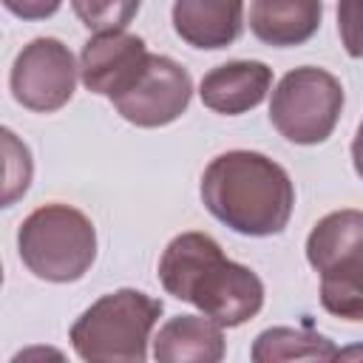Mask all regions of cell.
<instances>
[{"label": "cell", "instance_id": "6da1fadb", "mask_svg": "<svg viewBox=\"0 0 363 363\" xmlns=\"http://www.w3.org/2000/svg\"><path fill=\"white\" fill-rule=\"evenodd\" d=\"M159 281L167 295L193 303L224 329L247 323L264 306L261 278L250 267L230 261L213 235L196 230L176 235L164 247Z\"/></svg>", "mask_w": 363, "mask_h": 363}, {"label": "cell", "instance_id": "7a4b0ae2", "mask_svg": "<svg viewBox=\"0 0 363 363\" xmlns=\"http://www.w3.org/2000/svg\"><path fill=\"white\" fill-rule=\"evenodd\" d=\"M204 207L230 230L252 238L278 235L295 207L289 173L264 153L227 150L201 173Z\"/></svg>", "mask_w": 363, "mask_h": 363}, {"label": "cell", "instance_id": "3957f363", "mask_svg": "<svg viewBox=\"0 0 363 363\" xmlns=\"http://www.w3.org/2000/svg\"><path fill=\"white\" fill-rule=\"evenodd\" d=\"M17 252L26 269L40 281H79L96 258L94 221L71 204H43L23 218Z\"/></svg>", "mask_w": 363, "mask_h": 363}, {"label": "cell", "instance_id": "277c9868", "mask_svg": "<svg viewBox=\"0 0 363 363\" xmlns=\"http://www.w3.org/2000/svg\"><path fill=\"white\" fill-rule=\"evenodd\" d=\"M162 301L142 289H116L94 301L71 326V346L82 360H147V343Z\"/></svg>", "mask_w": 363, "mask_h": 363}, {"label": "cell", "instance_id": "5b68a950", "mask_svg": "<svg viewBox=\"0 0 363 363\" xmlns=\"http://www.w3.org/2000/svg\"><path fill=\"white\" fill-rule=\"evenodd\" d=\"M306 261L320 275V306L343 320H363V210L323 216L306 238Z\"/></svg>", "mask_w": 363, "mask_h": 363}, {"label": "cell", "instance_id": "8992f818", "mask_svg": "<svg viewBox=\"0 0 363 363\" xmlns=\"http://www.w3.org/2000/svg\"><path fill=\"white\" fill-rule=\"evenodd\" d=\"M343 111V85L335 74L301 65L281 77L269 99L272 128L295 145H320L332 136Z\"/></svg>", "mask_w": 363, "mask_h": 363}, {"label": "cell", "instance_id": "52a82bcc", "mask_svg": "<svg viewBox=\"0 0 363 363\" xmlns=\"http://www.w3.org/2000/svg\"><path fill=\"white\" fill-rule=\"evenodd\" d=\"M77 74L79 65L65 43L57 37H37L14 57L9 77L11 96L34 113H54L71 102Z\"/></svg>", "mask_w": 363, "mask_h": 363}, {"label": "cell", "instance_id": "ba28073f", "mask_svg": "<svg viewBox=\"0 0 363 363\" xmlns=\"http://www.w3.org/2000/svg\"><path fill=\"white\" fill-rule=\"evenodd\" d=\"M193 96V79L187 68L164 54H150L139 79L113 102L116 113L136 128H162L176 122Z\"/></svg>", "mask_w": 363, "mask_h": 363}, {"label": "cell", "instance_id": "9c48e42d", "mask_svg": "<svg viewBox=\"0 0 363 363\" xmlns=\"http://www.w3.org/2000/svg\"><path fill=\"white\" fill-rule=\"evenodd\" d=\"M150 51L130 31H99L79 51V79L91 94L116 99L145 71Z\"/></svg>", "mask_w": 363, "mask_h": 363}, {"label": "cell", "instance_id": "30bf717a", "mask_svg": "<svg viewBox=\"0 0 363 363\" xmlns=\"http://www.w3.org/2000/svg\"><path fill=\"white\" fill-rule=\"evenodd\" d=\"M272 88V68L258 60H233L207 71L199 82L201 102L224 116H238L264 102Z\"/></svg>", "mask_w": 363, "mask_h": 363}, {"label": "cell", "instance_id": "8fae6325", "mask_svg": "<svg viewBox=\"0 0 363 363\" xmlns=\"http://www.w3.org/2000/svg\"><path fill=\"white\" fill-rule=\"evenodd\" d=\"M173 31L201 51L227 48L244 31V0H176Z\"/></svg>", "mask_w": 363, "mask_h": 363}, {"label": "cell", "instance_id": "7c38bea8", "mask_svg": "<svg viewBox=\"0 0 363 363\" xmlns=\"http://www.w3.org/2000/svg\"><path fill=\"white\" fill-rule=\"evenodd\" d=\"M224 352V326L207 315H176L153 337L159 363H218Z\"/></svg>", "mask_w": 363, "mask_h": 363}, {"label": "cell", "instance_id": "4fadbf2b", "mask_svg": "<svg viewBox=\"0 0 363 363\" xmlns=\"http://www.w3.org/2000/svg\"><path fill=\"white\" fill-rule=\"evenodd\" d=\"M320 17V0H252L250 31L272 48H292L315 37Z\"/></svg>", "mask_w": 363, "mask_h": 363}, {"label": "cell", "instance_id": "5bb4252c", "mask_svg": "<svg viewBox=\"0 0 363 363\" xmlns=\"http://www.w3.org/2000/svg\"><path fill=\"white\" fill-rule=\"evenodd\" d=\"M250 357L255 363H275V360H337L340 349L318 332L309 329H292V326H272L264 329L252 349Z\"/></svg>", "mask_w": 363, "mask_h": 363}, {"label": "cell", "instance_id": "9a60e30c", "mask_svg": "<svg viewBox=\"0 0 363 363\" xmlns=\"http://www.w3.org/2000/svg\"><path fill=\"white\" fill-rule=\"evenodd\" d=\"M139 6H142V0H71L74 14L94 34L122 31L136 17Z\"/></svg>", "mask_w": 363, "mask_h": 363}, {"label": "cell", "instance_id": "2e32d148", "mask_svg": "<svg viewBox=\"0 0 363 363\" xmlns=\"http://www.w3.org/2000/svg\"><path fill=\"white\" fill-rule=\"evenodd\" d=\"M3 156H6V173H3V207H11L31 184V173H34V164H31V153L28 147L14 136V130L3 128Z\"/></svg>", "mask_w": 363, "mask_h": 363}, {"label": "cell", "instance_id": "e0dca14e", "mask_svg": "<svg viewBox=\"0 0 363 363\" xmlns=\"http://www.w3.org/2000/svg\"><path fill=\"white\" fill-rule=\"evenodd\" d=\"M337 34L346 54L363 60V0H337Z\"/></svg>", "mask_w": 363, "mask_h": 363}, {"label": "cell", "instance_id": "ac0fdd59", "mask_svg": "<svg viewBox=\"0 0 363 363\" xmlns=\"http://www.w3.org/2000/svg\"><path fill=\"white\" fill-rule=\"evenodd\" d=\"M3 6L20 20H45L57 14L62 0H3Z\"/></svg>", "mask_w": 363, "mask_h": 363}, {"label": "cell", "instance_id": "d6986e66", "mask_svg": "<svg viewBox=\"0 0 363 363\" xmlns=\"http://www.w3.org/2000/svg\"><path fill=\"white\" fill-rule=\"evenodd\" d=\"M352 164H354V173L363 179V122L352 139Z\"/></svg>", "mask_w": 363, "mask_h": 363}]
</instances>
